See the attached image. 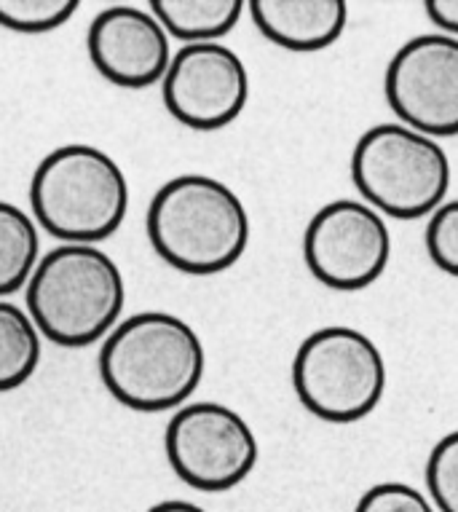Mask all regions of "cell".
Wrapping results in <instances>:
<instances>
[{"instance_id":"6da1fadb","label":"cell","mask_w":458,"mask_h":512,"mask_svg":"<svg viewBox=\"0 0 458 512\" xmlns=\"http://www.w3.org/2000/svg\"><path fill=\"white\" fill-rule=\"evenodd\" d=\"M207 368L204 341L183 317L140 311L121 319L100 349V378L118 403L142 413L180 408Z\"/></svg>"},{"instance_id":"7a4b0ae2","label":"cell","mask_w":458,"mask_h":512,"mask_svg":"<svg viewBox=\"0 0 458 512\" xmlns=\"http://www.w3.org/2000/svg\"><path fill=\"white\" fill-rule=\"evenodd\" d=\"M145 226L161 261L191 277L231 269L250 244V212L239 194L217 177L193 172L161 185Z\"/></svg>"},{"instance_id":"3957f363","label":"cell","mask_w":458,"mask_h":512,"mask_svg":"<svg viewBox=\"0 0 458 512\" xmlns=\"http://www.w3.org/2000/svg\"><path fill=\"white\" fill-rule=\"evenodd\" d=\"M27 309L41 336L84 349L116 328L126 287L118 263L97 244H59L27 279Z\"/></svg>"},{"instance_id":"277c9868","label":"cell","mask_w":458,"mask_h":512,"mask_svg":"<svg viewBox=\"0 0 458 512\" xmlns=\"http://www.w3.org/2000/svg\"><path fill=\"white\" fill-rule=\"evenodd\" d=\"M30 207L43 231L65 244H97L121 228L129 183L118 161L94 145L54 148L35 167Z\"/></svg>"},{"instance_id":"5b68a950","label":"cell","mask_w":458,"mask_h":512,"mask_svg":"<svg viewBox=\"0 0 458 512\" xmlns=\"http://www.w3.org/2000/svg\"><path fill=\"white\" fill-rule=\"evenodd\" d=\"M351 180L381 218L416 220L445 202L450 159L434 137L402 124H378L354 145Z\"/></svg>"},{"instance_id":"8992f818","label":"cell","mask_w":458,"mask_h":512,"mask_svg":"<svg viewBox=\"0 0 458 512\" xmlns=\"http://www.w3.org/2000/svg\"><path fill=\"white\" fill-rule=\"evenodd\" d=\"M292 387L303 408L330 424H354L378 408L386 392L381 349L346 325L314 330L295 352Z\"/></svg>"},{"instance_id":"52a82bcc","label":"cell","mask_w":458,"mask_h":512,"mask_svg":"<svg viewBox=\"0 0 458 512\" xmlns=\"http://www.w3.org/2000/svg\"><path fill=\"white\" fill-rule=\"evenodd\" d=\"M164 448L177 478L207 494L244 483L260 454L247 419L223 403L180 405L167 424Z\"/></svg>"},{"instance_id":"ba28073f","label":"cell","mask_w":458,"mask_h":512,"mask_svg":"<svg viewBox=\"0 0 458 512\" xmlns=\"http://www.w3.org/2000/svg\"><path fill=\"white\" fill-rule=\"evenodd\" d=\"M303 258L317 282L357 293L378 282L392 261V234L386 220L365 202L335 199L309 220Z\"/></svg>"},{"instance_id":"9c48e42d","label":"cell","mask_w":458,"mask_h":512,"mask_svg":"<svg viewBox=\"0 0 458 512\" xmlns=\"http://www.w3.org/2000/svg\"><path fill=\"white\" fill-rule=\"evenodd\" d=\"M384 94L402 126L421 135L458 132V38L418 35L394 54L384 76Z\"/></svg>"},{"instance_id":"30bf717a","label":"cell","mask_w":458,"mask_h":512,"mask_svg":"<svg viewBox=\"0 0 458 512\" xmlns=\"http://www.w3.org/2000/svg\"><path fill=\"white\" fill-rule=\"evenodd\" d=\"M161 94L180 124L196 132H217L247 108L250 73L242 57L223 43H188L169 59Z\"/></svg>"},{"instance_id":"8fae6325","label":"cell","mask_w":458,"mask_h":512,"mask_svg":"<svg viewBox=\"0 0 458 512\" xmlns=\"http://www.w3.org/2000/svg\"><path fill=\"white\" fill-rule=\"evenodd\" d=\"M89 59L105 81L121 89H148L167 73L169 35L156 17L137 6L100 11L86 33Z\"/></svg>"},{"instance_id":"7c38bea8","label":"cell","mask_w":458,"mask_h":512,"mask_svg":"<svg viewBox=\"0 0 458 512\" xmlns=\"http://www.w3.org/2000/svg\"><path fill=\"white\" fill-rule=\"evenodd\" d=\"M247 11L263 38L300 54L330 49L349 25L343 0H252Z\"/></svg>"},{"instance_id":"4fadbf2b","label":"cell","mask_w":458,"mask_h":512,"mask_svg":"<svg viewBox=\"0 0 458 512\" xmlns=\"http://www.w3.org/2000/svg\"><path fill=\"white\" fill-rule=\"evenodd\" d=\"M242 0H150L156 17L169 38L188 43H220L244 14Z\"/></svg>"},{"instance_id":"5bb4252c","label":"cell","mask_w":458,"mask_h":512,"mask_svg":"<svg viewBox=\"0 0 458 512\" xmlns=\"http://www.w3.org/2000/svg\"><path fill=\"white\" fill-rule=\"evenodd\" d=\"M41 252L38 228L30 212L0 199V298L27 285Z\"/></svg>"},{"instance_id":"9a60e30c","label":"cell","mask_w":458,"mask_h":512,"mask_svg":"<svg viewBox=\"0 0 458 512\" xmlns=\"http://www.w3.org/2000/svg\"><path fill=\"white\" fill-rule=\"evenodd\" d=\"M41 362V333L27 311L0 298V392H11L33 378Z\"/></svg>"},{"instance_id":"2e32d148","label":"cell","mask_w":458,"mask_h":512,"mask_svg":"<svg viewBox=\"0 0 458 512\" xmlns=\"http://www.w3.org/2000/svg\"><path fill=\"white\" fill-rule=\"evenodd\" d=\"M78 0H0V27L11 33L43 35L67 25Z\"/></svg>"},{"instance_id":"e0dca14e","label":"cell","mask_w":458,"mask_h":512,"mask_svg":"<svg viewBox=\"0 0 458 512\" xmlns=\"http://www.w3.org/2000/svg\"><path fill=\"white\" fill-rule=\"evenodd\" d=\"M426 491L437 512H458V432H448L426 459Z\"/></svg>"},{"instance_id":"ac0fdd59","label":"cell","mask_w":458,"mask_h":512,"mask_svg":"<svg viewBox=\"0 0 458 512\" xmlns=\"http://www.w3.org/2000/svg\"><path fill=\"white\" fill-rule=\"evenodd\" d=\"M426 252L442 274H458V202H442L426 223Z\"/></svg>"},{"instance_id":"d6986e66","label":"cell","mask_w":458,"mask_h":512,"mask_svg":"<svg viewBox=\"0 0 458 512\" xmlns=\"http://www.w3.org/2000/svg\"><path fill=\"white\" fill-rule=\"evenodd\" d=\"M354 512H437L418 488L408 483H378L359 496Z\"/></svg>"},{"instance_id":"ffe728a7","label":"cell","mask_w":458,"mask_h":512,"mask_svg":"<svg viewBox=\"0 0 458 512\" xmlns=\"http://www.w3.org/2000/svg\"><path fill=\"white\" fill-rule=\"evenodd\" d=\"M424 11L437 27V33L458 38V0H426Z\"/></svg>"},{"instance_id":"44dd1931","label":"cell","mask_w":458,"mask_h":512,"mask_svg":"<svg viewBox=\"0 0 458 512\" xmlns=\"http://www.w3.org/2000/svg\"><path fill=\"white\" fill-rule=\"evenodd\" d=\"M148 512H207L204 507L193 502H185V499H167V502L153 504Z\"/></svg>"}]
</instances>
